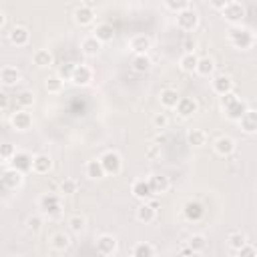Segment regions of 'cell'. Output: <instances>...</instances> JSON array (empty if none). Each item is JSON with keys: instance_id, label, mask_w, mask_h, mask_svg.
I'll return each mask as SVG.
<instances>
[{"instance_id": "cell-1", "label": "cell", "mask_w": 257, "mask_h": 257, "mask_svg": "<svg viewBox=\"0 0 257 257\" xmlns=\"http://www.w3.org/2000/svg\"><path fill=\"white\" fill-rule=\"evenodd\" d=\"M40 211L48 217H59L63 213V205H61V197L53 195V193H46L40 197Z\"/></svg>"}, {"instance_id": "cell-2", "label": "cell", "mask_w": 257, "mask_h": 257, "mask_svg": "<svg viewBox=\"0 0 257 257\" xmlns=\"http://www.w3.org/2000/svg\"><path fill=\"white\" fill-rule=\"evenodd\" d=\"M98 161H100L102 169H105V175H119L123 169V159L117 151H107Z\"/></svg>"}, {"instance_id": "cell-3", "label": "cell", "mask_w": 257, "mask_h": 257, "mask_svg": "<svg viewBox=\"0 0 257 257\" xmlns=\"http://www.w3.org/2000/svg\"><path fill=\"white\" fill-rule=\"evenodd\" d=\"M199 24V14L193 10V8H183L177 12V26L185 32H191L195 30Z\"/></svg>"}, {"instance_id": "cell-4", "label": "cell", "mask_w": 257, "mask_h": 257, "mask_svg": "<svg viewBox=\"0 0 257 257\" xmlns=\"http://www.w3.org/2000/svg\"><path fill=\"white\" fill-rule=\"evenodd\" d=\"M229 42L235 48H251L253 46V34L247 28H235L229 32Z\"/></svg>"}, {"instance_id": "cell-5", "label": "cell", "mask_w": 257, "mask_h": 257, "mask_svg": "<svg viewBox=\"0 0 257 257\" xmlns=\"http://www.w3.org/2000/svg\"><path fill=\"white\" fill-rule=\"evenodd\" d=\"M117 247H119V241H117L115 235L105 233V235H100V237L96 239V253L105 255V257L115 255V253H117Z\"/></svg>"}, {"instance_id": "cell-6", "label": "cell", "mask_w": 257, "mask_h": 257, "mask_svg": "<svg viewBox=\"0 0 257 257\" xmlns=\"http://www.w3.org/2000/svg\"><path fill=\"white\" fill-rule=\"evenodd\" d=\"M221 12H223V18H225L229 24H239V22L243 20V16H245V8H243V4H239V2H227Z\"/></svg>"}, {"instance_id": "cell-7", "label": "cell", "mask_w": 257, "mask_h": 257, "mask_svg": "<svg viewBox=\"0 0 257 257\" xmlns=\"http://www.w3.org/2000/svg\"><path fill=\"white\" fill-rule=\"evenodd\" d=\"M183 213H185V217H187L189 221L197 223V221H201V219H203V215H205V207H203V203H201V201L191 199V201H187V203H185Z\"/></svg>"}, {"instance_id": "cell-8", "label": "cell", "mask_w": 257, "mask_h": 257, "mask_svg": "<svg viewBox=\"0 0 257 257\" xmlns=\"http://www.w3.org/2000/svg\"><path fill=\"white\" fill-rule=\"evenodd\" d=\"M10 165H12V169H16L20 173H26V171L32 169V157L24 151H16L10 157Z\"/></svg>"}, {"instance_id": "cell-9", "label": "cell", "mask_w": 257, "mask_h": 257, "mask_svg": "<svg viewBox=\"0 0 257 257\" xmlns=\"http://www.w3.org/2000/svg\"><path fill=\"white\" fill-rule=\"evenodd\" d=\"M151 46H153V42H151V38L145 36V34H137V36H133L131 42H129V48H131L133 55H147L149 50H151Z\"/></svg>"}, {"instance_id": "cell-10", "label": "cell", "mask_w": 257, "mask_h": 257, "mask_svg": "<svg viewBox=\"0 0 257 257\" xmlns=\"http://www.w3.org/2000/svg\"><path fill=\"white\" fill-rule=\"evenodd\" d=\"M71 81L77 86H86L92 81V69L86 67V65H75V71H73V79Z\"/></svg>"}, {"instance_id": "cell-11", "label": "cell", "mask_w": 257, "mask_h": 257, "mask_svg": "<svg viewBox=\"0 0 257 257\" xmlns=\"http://www.w3.org/2000/svg\"><path fill=\"white\" fill-rule=\"evenodd\" d=\"M175 111H177V115L181 119H189V117H193L197 113V102L193 98H189V96H181L179 102L175 105Z\"/></svg>"}, {"instance_id": "cell-12", "label": "cell", "mask_w": 257, "mask_h": 257, "mask_svg": "<svg viewBox=\"0 0 257 257\" xmlns=\"http://www.w3.org/2000/svg\"><path fill=\"white\" fill-rule=\"evenodd\" d=\"M147 181H149V187H151L153 195H163V193H167L169 187H171L169 177H165V175H151Z\"/></svg>"}, {"instance_id": "cell-13", "label": "cell", "mask_w": 257, "mask_h": 257, "mask_svg": "<svg viewBox=\"0 0 257 257\" xmlns=\"http://www.w3.org/2000/svg\"><path fill=\"white\" fill-rule=\"evenodd\" d=\"M10 125L12 129L16 131H28L32 127V115L26 113V111H16L12 117H10Z\"/></svg>"}, {"instance_id": "cell-14", "label": "cell", "mask_w": 257, "mask_h": 257, "mask_svg": "<svg viewBox=\"0 0 257 257\" xmlns=\"http://www.w3.org/2000/svg\"><path fill=\"white\" fill-rule=\"evenodd\" d=\"M239 125H241V131L247 133V135L257 133V113H255L253 109H247V111L241 115Z\"/></svg>"}, {"instance_id": "cell-15", "label": "cell", "mask_w": 257, "mask_h": 257, "mask_svg": "<svg viewBox=\"0 0 257 257\" xmlns=\"http://www.w3.org/2000/svg\"><path fill=\"white\" fill-rule=\"evenodd\" d=\"M50 169H53V159L48 155H34L32 157V173L36 175H46Z\"/></svg>"}, {"instance_id": "cell-16", "label": "cell", "mask_w": 257, "mask_h": 257, "mask_svg": "<svg viewBox=\"0 0 257 257\" xmlns=\"http://www.w3.org/2000/svg\"><path fill=\"white\" fill-rule=\"evenodd\" d=\"M0 83L4 86H14L20 83V71L16 67H4L0 69Z\"/></svg>"}, {"instance_id": "cell-17", "label": "cell", "mask_w": 257, "mask_h": 257, "mask_svg": "<svg viewBox=\"0 0 257 257\" xmlns=\"http://www.w3.org/2000/svg\"><path fill=\"white\" fill-rule=\"evenodd\" d=\"M211 88H213V92H217V94L221 96V94L233 90V81H231V77H227V75H217V77L211 81Z\"/></svg>"}, {"instance_id": "cell-18", "label": "cell", "mask_w": 257, "mask_h": 257, "mask_svg": "<svg viewBox=\"0 0 257 257\" xmlns=\"http://www.w3.org/2000/svg\"><path fill=\"white\" fill-rule=\"evenodd\" d=\"M92 20H94V10H92L90 6L81 4V6L75 10V22H77V24L88 26V24H92Z\"/></svg>"}, {"instance_id": "cell-19", "label": "cell", "mask_w": 257, "mask_h": 257, "mask_svg": "<svg viewBox=\"0 0 257 257\" xmlns=\"http://www.w3.org/2000/svg\"><path fill=\"white\" fill-rule=\"evenodd\" d=\"M8 40H10L12 44H16V46H26L28 40H30V32H28V28H24V26H14V28L8 32Z\"/></svg>"}, {"instance_id": "cell-20", "label": "cell", "mask_w": 257, "mask_h": 257, "mask_svg": "<svg viewBox=\"0 0 257 257\" xmlns=\"http://www.w3.org/2000/svg\"><path fill=\"white\" fill-rule=\"evenodd\" d=\"M22 181H24V177H22V173L20 171H16V169H8V171H4V175H2V183H4V187L6 189H18L20 185H22Z\"/></svg>"}, {"instance_id": "cell-21", "label": "cell", "mask_w": 257, "mask_h": 257, "mask_svg": "<svg viewBox=\"0 0 257 257\" xmlns=\"http://www.w3.org/2000/svg\"><path fill=\"white\" fill-rule=\"evenodd\" d=\"M131 193H133V197H137V199H141V201H149V199L153 197V191H151V187H149V181H145V179L135 181L133 187H131Z\"/></svg>"}, {"instance_id": "cell-22", "label": "cell", "mask_w": 257, "mask_h": 257, "mask_svg": "<svg viewBox=\"0 0 257 257\" xmlns=\"http://www.w3.org/2000/svg\"><path fill=\"white\" fill-rule=\"evenodd\" d=\"M155 215H157V209L153 207L151 203H147V201H143V205H139V207H137V219L141 223H153V221H155Z\"/></svg>"}, {"instance_id": "cell-23", "label": "cell", "mask_w": 257, "mask_h": 257, "mask_svg": "<svg viewBox=\"0 0 257 257\" xmlns=\"http://www.w3.org/2000/svg\"><path fill=\"white\" fill-rule=\"evenodd\" d=\"M215 153L217 155H221V157H229L231 153L235 151V141L231 139V137H219L217 141H215Z\"/></svg>"}, {"instance_id": "cell-24", "label": "cell", "mask_w": 257, "mask_h": 257, "mask_svg": "<svg viewBox=\"0 0 257 257\" xmlns=\"http://www.w3.org/2000/svg\"><path fill=\"white\" fill-rule=\"evenodd\" d=\"M94 34V38H98L100 42H111L113 38H115V28H113V24H109V22H100V24H96V28L92 30Z\"/></svg>"}, {"instance_id": "cell-25", "label": "cell", "mask_w": 257, "mask_h": 257, "mask_svg": "<svg viewBox=\"0 0 257 257\" xmlns=\"http://www.w3.org/2000/svg\"><path fill=\"white\" fill-rule=\"evenodd\" d=\"M100 46H102V42H100L98 38H94L92 34L86 36V38H83V42H81V48H83V53H85L86 57H96L98 50H100Z\"/></svg>"}, {"instance_id": "cell-26", "label": "cell", "mask_w": 257, "mask_h": 257, "mask_svg": "<svg viewBox=\"0 0 257 257\" xmlns=\"http://www.w3.org/2000/svg\"><path fill=\"white\" fill-rule=\"evenodd\" d=\"M32 61H34V65H36V67H40V69H46V67H50V65H53L55 57H53V53H50L48 48H38L36 53L32 55Z\"/></svg>"}, {"instance_id": "cell-27", "label": "cell", "mask_w": 257, "mask_h": 257, "mask_svg": "<svg viewBox=\"0 0 257 257\" xmlns=\"http://www.w3.org/2000/svg\"><path fill=\"white\" fill-rule=\"evenodd\" d=\"M179 98H181V94H179L175 88H165V90H161V96H159L161 105H163L165 109H175V105L179 102Z\"/></svg>"}, {"instance_id": "cell-28", "label": "cell", "mask_w": 257, "mask_h": 257, "mask_svg": "<svg viewBox=\"0 0 257 257\" xmlns=\"http://www.w3.org/2000/svg\"><path fill=\"white\" fill-rule=\"evenodd\" d=\"M247 109H249V107L245 105V102H243L241 98H237V100L233 102V105H229V107L225 109V115H227L231 121H239V119H241V115H243Z\"/></svg>"}, {"instance_id": "cell-29", "label": "cell", "mask_w": 257, "mask_h": 257, "mask_svg": "<svg viewBox=\"0 0 257 257\" xmlns=\"http://www.w3.org/2000/svg\"><path fill=\"white\" fill-rule=\"evenodd\" d=\"M187 141L191 147H203V145H207V133L203 129H191L187 133Z\"/></svg>"}, {"instance_id": "cell-30", "label": "cell", "mask_w": 257, "mask_h": 257, "mask_svg": "<svg viewBox=\"0 0 257 257\" xmlns=\"http://www.w3.org/2000/svg\"><path fill=\"white\" fill-rule=\"evenodd\" d=\"M197 61H199V57H197L195 53H185V55L179 59V67H181L183 73H195Z\"/></svg>"}, {"instance_id": "cell-31", "label": "cell", "mask_w": 257, "mask_h": 257, "mask_svg": "<svg viewBox=\"0 0 257 257\" xmlns=\"http://www.w3.org/2000/svg\"><path fill=\"white\" fill-rule=\"evenodd\" d=\"M85 171H86V177L88 179H102V177H105V169H102V165H100L98 159L88 161L86 167H85Z\"/></svg>"}, {"instance_id": "cell-32", "label": "cell", "mask_w": 257, "mask_h": 257, "mask_svg": "<svg viewBox=\"0 0 257 257\" xmlns=\"http://www.w3.org/2000/svg\"><path fill=\"white\" fill-rule=\"evenodd\" d=\"M213 71H215L213 59L205 57V59H199V61H197V69H195L197 75H201V77H209V75H213Z\"/></svg>"}, {"instance_id": "cell-33", "label": "cell", "mask_w": 257, "mask_h": 257, "mask_svg": "<svg viewBox=\"0 0 257 257\" xmlns=\"http://www.w3.org/2000/svg\"><path fill=\"white\" fill-rule=\"evenodd\" d=\"M131 255L133 257H153L155 255V247H153L151 243H147V241H141L131 249Z\"/></svg>"}, {"instance_id": "cell-34", "label": "cell", "mask_w": 257, "mask_h": 257, "mask_svg": "<svg viewBox=\"0 0 257 257\" xmlns=\"http://www.w3.org/2000/svg\"><path fill=\"white\" fill-rule=\"evenodd\" d=\"M50 245H53V249H57V251H65V249L71 245V239H69L67 233L57 231L53 237H50Z\"/></svg>"}, {"instance_id": "cell-35", "label": "cell", "mask_w": 257, "mask_h": 257, "mask_svg": "<svg viewBox=\"0 0 257 257\" xmlns=\"http://www.w3.org/2000/svg\"><path fill=\"white\" fill-rule=\"evenodd\" d=\"M63 86H65V81L57 75V77H48L46 83H44V88L50 92V94H59L63 92Z\"/></svg>"}, {"instance_id": "cell-36", "label": "cell", "mask_w": 257, "mask_h": 257, "mask_svg": "<svg viewBox=\"0 0 257 257\" xmlns=\"http://www.w3.org/2000/svg\"><path fill=\"white\" fill-rule=\"evenodd\" d=\"M151 65L153 63L147 55H135V59H133V71L135 73H147L151 69Z\"/></svg>"}, {"instance_id": "cell-37", "label": "cell", "mask_w": 257, "mask_h": 257, "mask_svg": "<svg viewBox=\"0 0 257 257\" xmlns=\"http://www.w3.org/2000/svg\"><path fill=\"white\" fill-rule=\"evenodd\" d=\"M67 225H69V229L73 233H83L85 227H86V219L83 215H71L69 221H67Z\"/></svg>"}, {"instance_id": "cell-38", "label": "cell", "mask_w": 257, "mask_h": 257, "mask_svg": "<svg viewBox=\"0 0 257 257\" xmlns=\"http://www.w3.org/2000/svg\"><path fill=\"white\" fill-rule=\"evenodd\" d=\"M247 239H245V235L241 233V231H233V233H229V237H227V245H229V249L233 251V253H237V249L245 243Z\"/></svg>"}, {"instance_id": "cell-39", "label": "cell", "mask_w": 257, "mask_h": 257, "mask_svg": "<svg viewBox=\"0 0 257 257\" xmlns=\"http://www.w3.org/2000/svg\"><path fill=\"white\" fill-rule=\"evenodd\" d=\"M205 245H207V239H205V235L201 233H193L189 237V247L193 249V253H201L205 249Z\"/></svg>"}, {"instance_id": "cell-40", "label": "cell", "mask_w": 257, "mask_h": 257, "mask_svg": "<svg viewBox=\"0 0 257 257\" xmlns=\"http://www.w3.org/2000/svg\"><path fill=\"white\" fill-rule=\"evenodd\" d=\"M16 102H18V105L20 107H32L34 105V94L32 92H28V90H22L18 96H16Z\"/></svg>"}, {"instance_id": "cell-41", "label": "cell", "mask_w": 257, "mask_h": 257, "mask_svg": "<svg viewBox=\"0 0 257 257\" xmlns=\"http://www.w3.org/2000/svg\"><path fill=\"white\" fill-rule=\"evenodd\" d=\"M77 181L75 179H65V181H61V193L63 195H75L77 193Z\"/></svg>"}, {"instance_id": "cell-42", "label": "cell", "mask_w": 257, "mask_h": 257, "mask_svg": "<svg viewBox=\"0 0 257 257\" xmlns=\"http://www.w3.org/2000/svg\"><path fill=\"white\" fill-rule=\"evenodd\" d=\"M237 257H255L257 255V249H255V245H251V243H243L239 249H237V253H235Z\"/></svg>"}, {"instance_id": "cell-43", "label": "cell", "mask_w": 257, "mask_h": 257, "mask_svg": "<svg viewBox=\"0 0 257 257\" xmlns=\"http://www.w3.org/2000/svg\"><path fill=\"white\" fill-rule=\"evenodd\" d=\"M167 125H169L167 113H155L153 115V127L155 129H167Z\"/></svg>"}, {"instance_id": "cell-44", "label": "cell", "mask_w": 257, "mask_h": 257, "mask_svg": "<svg viewBox=\"0 0 257 257\" xmlns=\"http://www.w3.org/2000/svg\"><path fill=\"white\" fill-rule=\"evenodd\" d=\"M237 98H239V96H237L233 90H229V92H225V94H221V96H219V105H221V109L225 111L229 105H233V102H235Z\"/></svg>"}, {"instance_id": "cell-45", "label": "cell", "mask_w": 257, "mask_h": 257, "mask_svg": "<svg viewBox=\"0 0 257 257\" xmlns=\"http://www.w3.org/2000/svg\"><path fill=\"white\" fill-rule=\"evenodd\" d=\"M26 227H28V231H32V233H38V231L42 229V217H38V215L28 217V219H26Z\"/></svg>"}, {"instance_id": "cell-46", "label": "cell", "mask_w": 257, "mask_h": 257, "mask_svg": "<svg viewBox=\"0 0 257 257\" xmlns=\"http://www.w3.org/2000/svg\"><path fill=\"white\" fill-rule=\"evenodd\" d=\"M165 4H167V8L179 12L183 8H189V0H165Z\"/></svg>"}, {"instance_id": "cell-47", "label": "cell", "mask_w": 257, "mask_h": 257, "mask_svg": "<svg viewBox=\"0 0 257 257\" xmlns=\"http://www.w3.org/2000/svg\"><path fill=\"white\" fill-rule=\"evenodd\" d=\"M73 71H75V65L73 63H65L61 69H59V77L63 81H71L73 79Z\"/></svg>"}, {"instance_id": "cell-48", "label": "cell", "mask_w": 257, "mask_h": 257, "mask_svg": "<svg viewBox=\"0 0 257 257\" xmlns=\"http://www.w3.org/2000/svg\"><path fill=\"white\" fill-rule=\"evenodd\" d=\"M16 153V149H14V145H10V143H4V145H0V157L2 159H8L10 161V157Z\"/></svg>"}, {"instance_id": "cell-49", "label": "cell", "mask_w": 257, "mask_h": 257, "mask_svg": "<svg viewBox=\"0 0 257 257\" xmlns=\"http://www.w3.org/2000/svg\"><path fill=\"white\" fill-rule=\"evenodd\" d=\"M8 107V94L4 90H0V111H4Z\"/></svg>"}, {"instance_id": "cell-50", "label": "cell", "mask_w": 257, "mask_h": 257, "mask_svg": "<svg viewBox=\"0 0 257 257\" xmlns=\"http://www.w3.org/2000/svg\"><path fill=\"white\" fill-rule=\"evenodd\" d=\"M227 2H229V0H211V6H213L215 10H223Z\"/></svg>"}, {"instance_id": "cell-51", "label": "cell", "mask_w": 257, "mask_h": 257, "mask_svg": "<svg viewBox=\"0 0 257 257\" xmlns=\"http://www.w3.org/2000/svg\"><path fill=\"white\" fill-rule=\"evenodd\" d=\"M157 153H159L157 145H151V147H149V151H147V157H149V159H155V157H157Z\"/></svg>"}, {"instance_id": "cell-52", "label": "cell", "mask_w": 257, "mask_h": 257, "mask_svg": "<svg viewBox=\"0 0 257 257\" xmlns=\"http://www.w3.org/2000/svg\"><path fill=\"white\" fill-rule=\"evenodd\" d=\"M181 255H195V253H193L191 247H183V249H181Z\"/></svg>"}, {"instance_id": "cell-53", "label": "cell", "mask_w": 257, "mask_h": 257, "mask_svg": "<svg viewBox=\"0 0 257 257\" xmlns=\"http://www.w3.org/2000/svg\"><path fill=\"white\" fill-rule=\"evenodd\" d=\"M4 20H6V18H4V12H2V10H0V26H2V24H4Z\"/></svg>"}]
</instances>
